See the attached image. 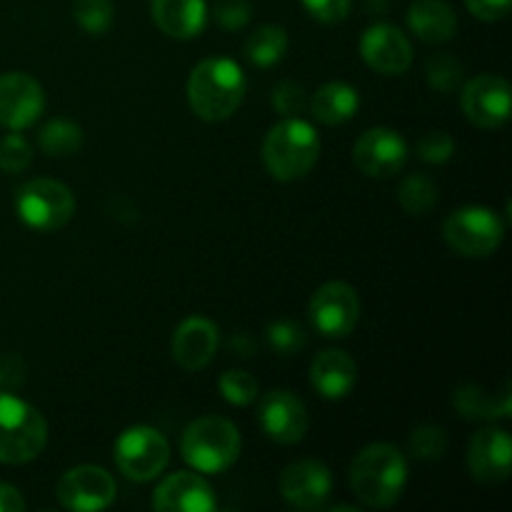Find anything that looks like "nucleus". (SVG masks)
Instances as JSON below:
<instances>
[{
    "label": "nucleus",
    "mask_w": 512,
    "mask_h": 512,
    "mask_svg": "<svg viewBox=\"0 0 512 512\" xmlns=\"http://www.w3.org/2000/svg\"><path fill=\"white\" fill-rule=\"evenodd\" d=\"M218 343V325L213 320L193 315L175 328L173 340H170V355H173L175 365L183 368L185 373H198L213 363Z\"/></svg>",
    "instance_id": "18"
},
{
    "label": "nucleus",
    "mask_w": 512,
    "mask_h": 512,
    "mask_svg": "<svg viewBox=\"0 0 512 512\" xmlns=\"http://www.w3.org/2000/svg\"><path fill=\"white\" fill-rule=\"evenodd\" d=\"M468 470L478 483L500 485L510 478L512 440L505 428H483L470 438Z\"/></svg>",
    "instance_id": "17"
},
{
    "label": "nucleus",
    "mask_w": 512,
    "mask_h": 512,
    "mask_svg": "<svg viewBox=\"0 0 512 512\" xmlns=\"http://www.w3.org/2000/svg\"><path fill=\"white\" fill-rule=\"evenodd\" d=\"M360 55L375 73L403 75L413 65V43L398 25L375 23L360 38Z\"/></svg>",
    "instance_id": "16"
},
{
    "label": "nucleus",
    "mask_w": 512,
    "mask_h": 512,
    "mask_svg": "<svg viewBox=\"0 0 512 512\" xmlns=\"http://www.w3.org/2000/svg\"><path fill=\"white\" fill-rule=\"evenodd\" d=\"M25 500L18 488L8 483H0V512H23Z\"/></svg>",
    "instance_id": "39"
},
{
    "label": "nucleus",
    "mask_w": 512,
    "mask_h": 512,
    "mask_svg": "<svg viewBox=\"0 0 512 512\" xmlns=\"http://www.w3.org/2000/svg\"><path fill=\"white\" fill-rule=\"evenodd\" d=\"M48 445V420L35 405L13 393H0V463L25 465Z\"/></svg>",
    "instance_id": "5"
},
{
    "label": "nucleus",
    "mask_w": 512,
    "mask_h": 512,
    "mask_svg": "<svg viewBox=\"0 0 512 512\" xmlns=\"http://www.w3.org/2000/svg\"><path fill=\"white\" fill-rule=\"evenodd\" d=\"M448 450V435L440 425H420L408 440V453L415 460H438Z\"/></svg>",
    "instance_id": "32"
},
{
    "label": "nucleus",
    "mask_w": 512,
    "mask_h": 512,
    "mask_svg": "<svg viewBox=\"0 0 512 512\" xmlns=\"http://www.w3.org/2000/svg\"><path fill=\"white\" fill-rule=\"evenodd\" d=\"M460 108L465 120L480 130L503 128L512 113L510 83L500 75L483 73L460 85Z\"/></svg>",
    "instance_id": "9"
},
{
    "label": "nucleus",
    "mask_w": 512,
    "mask_h": 512,
    "mask_svg": "<svg viewBox=\"0 0 512 512\" xmlns=\"http://www.w3.org/2000/svg\"><path fill=\"white\" fill-rule=\"evenodd\" d=\"M33 163V148H30L28 138L20 130H10L3 140H0V170L3 173H23Z\"/></svg>",
    "instance_id": "33"
},
{
    "label": "nucleus",
    "mask_w": 512,
    "mask_h": 512,
    "mask_svg": "<svg viewBox=\"0 0 512 512\" xmlns=\"http://www.w3.org/2000/svg\"><path fill=\"white\" fill-rule=\"evenodd\" d=\"M360 95L353 85L343 83V80H333V83L320 85L310 100V113L318 123L323 125H343L358 115Z\"/></svg>",
    "instance_id": "23"
},
{
    "label": "nucleus",
    "mask_w": 512,
    "mask_h": 512,
    "mask_svg": "<svg viewBox=\"0 0 512 512\" xmlns=\"http://www.w3.org/2000/svg\"><path fill=\"white\" fill-rule=\"evenodd\" d=\"M410 150L393 128H370L353 148V163L368 178H393L408 165Z\"/></svg>",
    "instance_id": "13"
},
{
    "label": "nucleus",
    "mask_w": 512,
    "mask_h": 512,
    "mask_svg": "<svg viewBox=\"0 0 512 512\" xmlns=\"http://www.w3.org/2000/svg\"><path fill=\"white\" fill-rule=\"evenodd\" d=\"M150 15L168 38L193 40L208 23V5L205 0H150Z\"/></svg>",
    "instance_id": "21"
},
{
    "label": "nucleus",
    "mask_w": 512,
    "mask_h": 512,
    "mask_svg": "<svg viewBox=\"0 0 512 512\" xmlns=\"http://www.w3.org/2000/svg\"><path fill=\"white\" fill-rule=\"evenodd\" d=\"M38 145L48 158H70L83 148V128L73 120L53 118L38 133Z\"/></svg>",
    "instance_id": "26"
},
{
    "label": "nucleus",
    "mask_w": 512,
    "mask_h": 512,
    "mask_svg": "<svg viewBox=\"0 0 512 512\" xmlns=\"http://www.w3.org/2000/svg\"><path fill=\"white\" fill-rule=\"evenodd\" d=\"M265 338L278 355H298L308 343L303 325L295 320H275L265 328Z\"/></svg>",
    "instance_id": "31"
},
{
    "label": "nucleus",
    "mask_w": 512,
    "mask_h": 512,
    "mask_svg": "<svg viewBox=\"0 0 512 512\" xmlns=\"http://www.w3.org/2000/svg\"><path fill=\"white\" fill-rule=\"evenodd\" d=\"M230 350H235L238 355L248 358V355L255 350V343L250 338H245V335H235V338L230 340Z\"/></svg>",
    "instance_id": "40"
},
{
    "label": "nucleus",
    "mask_w": 512,
    "mask_h": 512,
    "mask_svg": "<svg viewBox=\"0 0 512 512\" xmlns=\"http://www.w3.org/2000/svg\"><path fill=\"white\" fill-rule=\"evenodd\" d=\"M463 78V65H460V60L453 58V55H433V58L425 63V80H428L430 88L438 90V93L443 95L455 93V90L463 85Z\"/></svg>",
    "instance_id": "28"
},
{
    "label": "nucleus",
    "mask_w": 512,
    "mask_h": 512,
    "mask_svg": "<svg viewBox=\"0 0 512 512\" xmlns=\"http://www.w3.org/2000/svg\"><path fill=\"white\" fill-rule=\"evenodd\" d=\"M240 433L228 418L220 415H205L193 420L180 438V455L185 463L203 475H218L233 468L238 460Z\"/></svg>",
    "instance_id": "4"
},
{
    "label": "nucleus",
    "mask_w": 512,
    "mask_h": 512,
    "mask_svg": "<svg viewBox=\"0 0 512 512\" xmlns=\"http://www.w3.org/2000/svg\"><path fill=\"white\" fill-rule=\"evenodd\" d=\"M43 85L23 70L0 75V125L8 130H25L43 115Z\"/></svg>",
    "instance_id": "15"
},
{
    "label": "nucleus",
    "mask_w": 512,
    "mask_h": 512,
    "mask_svg": "<svg viewBox=\"0 0 512 512\" xmlns=\"http://www.w3.org/2000/svg\"><path fill=\"white\" fill-rule=\"evenodd\" d=\"M73 15L90 35L108 33L115 20L113 0H73Z\"/></svg>",
    "instance_id": "29"
},
{
    "label": "nucleus",
    "mask_w": 512,
    "mask_h": 512,
    "mask_svg": "<svg viewBox=\"0 0 512 512\" xmlns=\"http://www.w3.org/2000/svg\"><path fill=\"white\" fill-rule=\"evenodd\" d=\"M358 380V365L345 350H320L310 363V385L325 400H343Z\"/></svg>",
    "instance_id": "20"
},
{
    "label": "nucleus",
    "mask_w": 512,
    "mask_h": 512,
    "mask_svg": "<svg viewBox=\"0 0 512 512\" xmlns=\"http://www.w3.org/2000/svg\"><path fill=\"white\" fill-rule=\"evenodd\" d=\"M58 503L73 512H98L115 503L118 485L100 465H75L58 480Z\"/></svg>",
    "instance_id": "11"
},
{
    "label": "nucleus",
    "mask_w": 512,
    "mask_h": 512,
    "mask_svg": "<svg viewBox=\"0 0 512 512\" xmlns=\"http://www.w3.org/2000/svg\"><path fill=\"white\" fill-rule=\"evenodd\" d=\"M15 210L28 228L55 233L75 215V195L65 183L53 178H33L15 193Z\"/></svg>",
    "instance_id": "6"
},
{
    "label": "nucleus",
    "mask_w": 512,
    "mask_h": 512,
    "mask_svg": "<svg viewBox=\"0 0 512 512\" xmlns=\"http://www.w3.org/2000/svg\"><path fill=\"white\" fill-rule=\"evenodd\" d=\"M512 0H465V8L485 23H495V20L508 18Z\"/></svg>",
    "instance_id": "38"
},
{
    "label": "nucleus",
    "mask_w": 512,
    "mask_h": 512,
    "mask_svg": "<svg viewBox=\"0 0 512 512\" xmlns=\"http://www.w3.org/2000/svg\"><path fill=\"white\" fill-rule=\"evenodd\" d=\"M303 8L318 23L338 25L348 18L350 8H353V0H303Z\"/></svg>",
    "instance_id": "37"
},
{
    "label": "nucleus",
    "mask_w": 512,
    "mask_h": 512,
    "mask_svg": "<svg viewBox=\"0 0 512 512\" xmlns=\"http://www.w3.org/2000/svg\"><path fill=\"white\" fill-rule=\"evenodd\" d=\"M270 103H273L275 113L283 115V118H293L300 115L305 108V88L298 80H280L273 88L270 95Z\"/></svg>",
    "instance_id": "35"
},
{
    "label": "nucleus",
    "mask_w": 512,
    "mask_h": 512,
    "mask_svg": "<svg viewBox=\"0 0 512 512\" xmlns=\"http://www.w3.org/2000/svg\"><path fill=\"white\" fill-rule=\"evenodd\" d=\"M258 423L265 438L278 445H295L310 428V415L303 400L290 390H270L258 405Z\"/></svg>",
    "instance_id": "12"
},
{
    "label": "nucleus",
    "mask_w": 512,
    "mask_h": 512,
    "mask_svg": "<svg viewBox=\"0 0 512 512\" xmlns=\"http://www.w3.org/2000/svg\"><path fill=\"white\" fill-rule=\"evenodd\" d=\"M310 323L323 338H348L360 320V298L343 280L320 285L308 305Z\"/></svg>",
    "instance_id": "10"
},
{
    "label": "nucleus",
    "mask_w": 512,
    "mask_h": 512,
    "mask_svg": "<svg viewBox=\"0 0 512 512\" xmlns=\"http://www.w3.org/2000/svg\"><path fill=\"white\" fill-rule=\"evenodd\" d=\"M348 483L363 508H393L408 485L405 453L390 443L365 445L350 465Z\"/></svg>",
    "instance_id": "1"
},
{
    "label": "nucleus",
    "mask_w": 512,
    "mask_h": 512,
    "mask_svg": "<svg viewBox=\"0 0 512 512\" xmlns=\"http://www.w3.org/2000/svg\"><path fill=\"white\" fill-rule=\"evenodd\" d=\"M250 8L248 0H215L213 18L218 20L220 28L225 30H240L250 23Z\"/></svg>",
    "instance_id": "36"
},
{
    "label": "nucleus",
    "mask_w": 512,
    "mask_h": 512,
    "mask_svg": "<svg viewBox=\"0 0 512 512\" xmlns=\"http://www.w3.org/2000/svg\"><path fill=\"white\" fill-rule=\"evenodd\" d=\"M455 408L465 420H493V418H508L512 403H510V388L505 383L503 393L488 395L480 385H460L455 390Z\"/></svg>",
    "instance_id": "24"
},
{
    "label": "nucleus",
    "mask_w": 512,
    "mask_h": 512,
    "mask_svg": "<svg viewBox=\"0 0 512 512\" xmlns=\"http://www.w3.org/2000/svg\"><path fill=\"white\" fill-rule=\"evenodd\" d=\"M248 90L243 68L230 58L200 60L188 75V105L205 123H223L238 113Z\"/></svg>",
    "instance_id": "2"
},
{
    "label": "nucleus",
    "mask_w": 512,
    "mask_h": 512,
    "mask_svg": "<svg viewBox=\"0 0 512 512\" xmlns=\"http://www.w3.org/2000/svg\"><path fill=\"white\" fill-rule=\"evenodd\" d=\"M288 33L280 25H260L245 40V58L258 68H273L288 53Z\"/></svg>",
    "instance_id": "25"
},
{
    "label": "nucleus",
    "mask_w": 512,
    "mask_h": 512,
    "mask_svg": "<svg viewBox=\"0 0 512 512\" xmlns=\"http://www.w3.org/2000/svg\"><path fill=\"white\" fill-rule=\"evenodd\" d=\"M405 20L415 38L428 45H443L458 33V13L445 0H415Z\"/></svg>",
    "instance_id": "22"
},
{
    "label": "nucleus",
    "mask_w": 512,
    "mask_h": 512,
    "mask_svg": "<svg viewBox=\"0 0 512 512\" xmlns=\"http://www.w3.org/2000/svg\"><path fill=\"white\" fill-rule=\"evenodd\" d=\"M150 505L158 512H213L218 500L203 475L180 470L155 488Z\"/></svg>",
    "instance_id": "19"
},
{
    "label": "nucleus",
    "mask_w": 512,
    "mask_h": 512,
    "mask_svg": "<svg viewBox=\"0 0 512 512\" xmlns=\"http://www.w3.org/2000/svg\"><path fill=\"white\" fill-rule=\"evenodd\" d=\"M320 158V135L313 123L298 118H283L268 130L263 140V165L280 183L305 178Z\"/></svg>",
    "instance_id": "3"
},
{
    "label": "nucleus",
    "mask_w": 512,
    "mask_h": 512,
    "mask_svg": "<svg viewBox=\"0 0 512 512\" xmlns=\"http://www.w3.org/2000/svg\"><path fill=\"white\" fill-rule=\"evenodd\" d=\"M115 465L133 483H150L170 463V445L160 430L133 425L118 435L113 448Z\"/></svg>",
    "instance_id": "8"
},
{
    "label": "nucleus",
    "mask_w": 512,
    "mask_h": 512,
    "mask_svg": "<svg viewBox=\"0 0 512 512\" xmlns=\"http://www.w3.org/2000/svg\"><path fill=\"white\" fill-rule=\"evenodd\" d=\"M333 490V475L320 460H295L280 473V498L298 512H313L325 505Z\"/></svg>",
    "instance_id": "14"
},
{
    "label": "nucleus",
    "mask_w": 512,
    "mask_h": 512,
    "mask_svg": "<svg viewBox=\"0 0 512 512\" xmlns=\"http://www.w3.org/2000/svg\"><path fill=\"white\" fill-rule=\"evenodd\" d=\"M398 203L408 215H425L438 203V183L425 173H410L398 185Z\"/></svg>",
    "instance_id": "27"
},
{
    "label": "nucleus",
    "mask_w": 512,
    "mask_h": 512,
    "mask_svg": "<svg viewBox=\"0 0 512 512\" xmlns=\"http://www.w3.org/2000/svg\"><path fill=\"white\" fill-rule=\"evenodd\" d=\"M415 150H418V158L423 163L443 165L455 155V140L445 130H430L418 140Z\"/></svg>",
    "instance_id": "34"
},
{
    "label": "nucleus",
    "mask_w": 512,
    "mask_h": 512,
    "mask_svg": "<svg viewBox=\"0 0 512 512\" xmlns=\"http://www.w3.org/2000/svg\"><path fill=\"white\" fill-rule=\"evenodd\" d=\"M505 238V223L495 210L468 205L450 213L443 223V240L463 258H488Z\"/></svg>",
    "instance_id": "7"
},
{
    "label": "nucleus",
    "mask_w": 512,
    "mask_h": 512,
    "mask_svg": "<svg viewBox=\"0 0 512 512\" xmlns=\"http://www.w3.org/2000/svg\"><path fill=\"white\" fill-rule=\"evenodd\" d=\"M218 390L225 403L235 408H248L258 398V380L245 370H225L218 380Z\"/></svg>",
    "instance_id": "30"
}]
</instances>
